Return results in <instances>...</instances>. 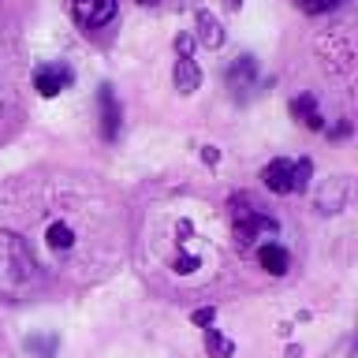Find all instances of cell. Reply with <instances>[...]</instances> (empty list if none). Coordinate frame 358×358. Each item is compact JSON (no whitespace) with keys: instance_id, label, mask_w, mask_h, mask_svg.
Masks as SVG:
<instances>
[{"instance_id":"cell-17","label":"cell","mask_w":358,"mask_h":358,"mask_svg":"<svg viewBox=\"0 0 358 358\" xmlns=\"http://www.w3.org/2000/svg\"><path fill=\"white\" fill-rule=\"evenodd\" d=\"M190 321H194L198 329H213V321H217V310H213V306H201V310L190 313Z\"/></svg>"},{"instance_id":"cell-20","label":"cell","mask_w":358,"mask_h":358,"mask_svg":"<svg viewBox=\"0 0 358 358\" xmlns=\"http://www.w3.org/2000/svg\"><path fill=\"white\" fill-rule=\"evenodd\" d=\"M134 4H157V0H134Z\"/></svg>"},{"instance_id":"cell-15","label":"cell","mask_w":358,"mask_h":358,"mask_svg":"<svg viewBox=\"0 0 358 358\" xmlns=\"http://www.w3.org/2000/svg\"><path fill=\"white\" fill-rule=\"evenodd\" d=\"M295 4L306 11V15H329V11L340 4V0H295Z\"/></svg>"},{"instance_id":"cell-9","label":"cell","mask_w":358,"mask_h":358,"mask_svg":"<svg viewBox=\"0 0 358 358\" xmlns=\"http://www.w3.org/2000/svg\"><path fill=\"white\" fill-rule=\"evenodd\" d=\"M194 41L198 45H206V49H220L224 45V27H220V19L213 15V11H194Z\"/></svg>"},{"instance_id":"cell-16","label":"cell","mask_w":358,"mask_h":358,"mask_svg":"<svg viewBox=\"0 0 358 358\" xmlns=\"http://www.w3.org/2000/svg\"><path fill=\"white\" fill-rule=\"evenodd\" d=\"M198 265H201V262H198V254H187V250H183V254L176 257V273H183V276L198 273Z\"/></svg>"},{"instance_id":"cell-13","label":"cell","mask_w":358,"mask_h":358,"mask_svg":"<svg viewBox=\"0 0 358 358\" xmlns=\"http://www.w3.org/2000/svg\"><path fill=\"white\" fill-rule=\"evenodd\" d=\"M45 243H49V250H56V254H67V250L75 246V231H71V224L52 220V224H49V231H45Z\"/></svg>"},{"instance_id":"cell-11","label":"cell","mask_w":358,"mask_h":358,"mask_svg":"<svg viewBox=\"0 0 358 358\" xmlns=\"http://www.w3.org/2000/svg\"><path fill=\"white\" fill-rule=\"evenodd\" d=\"M291 116H295L302 127H310V131H324V116H321V108H317V101H313V94H299V97H291Z\"/></svg>"},{"instance_id":"cell-10","label":"cell","mask_w":358,"mask_h":358,"mask_svg":"<svg viewBox=\"0 0 358 358\" xmlns=\"http://www.w3.org/2000/svg\"><path fill=\"white\" fill-rule=\"evenodd\" d=\"M347 198H351V187H347L343 176H332L329 183L317 190V209L321 213H340L347 206Z\"/></svg>"},{"instance_id":"cell-3","label":"cell","mask_w":358,"mask_h":358,"mask_svg":"<svg viewBox=\"0 0 358 358\" xmlns=\"http://www.w3.org/2000/svg\"><path fill=\"white\" fill-rule=\"evenodd\" d=\"M310 157H302V161H287V157H276V161H268L262 168V183L273 190V194H295V190H306L310 187Z\"/></svg>"},{"instance_id":"cell-8","label":"cell","mask_w":358,"mask_h":358,"mask_svg":"<svg viewBox=\"0 0 358 358\" xmlns=\"http://www.w3.org/2000/svg\"><path fill=\"white\" fill-rule=\"evenodd\" d=\"M97 108H101V138H105V142H116V138H120V120H123V112H120V101H116V94H112V86H101V90H97Z\"/></svg>"},{"instance_id":"cell-19","label":"cell","mask_w":358,"mask_h":358,"mask_svg":"<svg viewBox=\"0 0 358 358\" xmlns=\"http://www.w3.org/2000/svg\"><path fill=\"white\" fill-rule=\"evenodd\" d=\"M224 4H228L231 11H239V8H243V0H224Z\"/></svg>"},{"instance_id":"cell-18","label":"cell","mask_w":358,"mask_h":358,"mask_svg":"<svg viewBox=\"0 0 358 358\" xmlns=\"http://www.w3.org/2000/svg\"><path fill=\"white\" fill-rule=\"evenodd\" d=\"M201 161H206V164H217V161H220V150H217V145H201Z\"/></svg>"},{"instance_id":"cell-12","label":"cell","mask_w":358,"mask_h":358,"mask_svg":"<svg viewBox=\"0 0 358 358\" xmlns=\"http://www.w3.org/2000/svg\"><path fill=\"white\" fill-rule=\"evenodd\" d=\"M257 262H262V268H265L268 276H287L291 254L280 243H262V246H257Z\"/></svg>"},{"instance_id":"cell-6","label":"cell","mask_w":358,"mask_h":358,"mask_svg":"<svg viewBox=\"0 0 358 358\" xmlns=\"http://www.w3.org/2000/svg\"><path fill=\"white\" fill-rule=\"evenodd\" d=\"M71 11H75L78 27L97 30V27H108L116 19V0H75Z\"/></svg>"},{"instance_id":"cell-2","label":"cell","mask_w":358,"mask_h":358,"mask_svg":"<svg viewBox=\"0 0 358 358\" xmlns=\"http://www.w3.org/2000/svg\"><path fill=\"white\" fill-rule=\"evenodd\" d=\"M228 217H231L235 243L246 246V250H257L262 243H273L280 235L276 217H268V213L257 209V201L250 194H231L228 198Z\"/></svg>"},{"instance_id":"cell-7","label":"cell","mask_w":358,"mask_h":358,"mask_svg":"<svg viewBox=\"0 0 358 358\" xmlns=\"http://www.w3.org/2000/svg\"><path fill=\"white\" fill-rule=\"evenodd\" d=\"M71 67H64V64H41L38 71H34V90H38L41 97H56V94H64L67 86H71Z\"/></svg>"},{"instance_id":"cell-1","label":"cell","mask_w":358,"mask_h":358,"mask_svg":"<svg viewBox=\"0 0 358 358\" xmlns=\"http://www.w3.org/2000/svg\"><path fill=\"white\" fill-rule=\"evenodd\" d=\"M41 287V268L19 231L0 228V299L22 302Z\"/></svg>"},{"instance_id":"cell-14","label":"cell","mask_w":358,"mask_h":358,"mask_svg":"<svg viewBox=\"0 0 358 358\" xmlns=\"http://www.w3.org/2000/svg\"><path fill=\"white\" fill-rule=\"evenodd\" d=\"M206 351H209V358H231L235 340H228L220 329H206Z\"/></svg>"},{"instance_id":"cell-5","label":"cell","mask_w":358,"mask_h":358,"mask_svg":"<svg viewBox=\"0 0 358 358\" xmlns=\"http://www.w3.org/2000/svg\"><path fill=\"white\" fill-rule=\"evenodd\" d=\"M224 78H228V90L235 97H250L257 90V83H262V75H257V60H254V56H239V60L228 64Z\"/></svg>"},{"instance_id":"cell-4","label":"cell","mask_w":358,"mask_h":358,"mask_svg":"<svg viewBox=\"0 0 358 358\" xmlns=\"http://www.w3.org/2000/svg\"><path fill=\"white\" fill-rule=\"evenodd\" d=\"M172 83L183 97H190L201 86V71L194 60V38L190 34H179L176 38V67H172Z\"/></svg>"}]
</instances>
